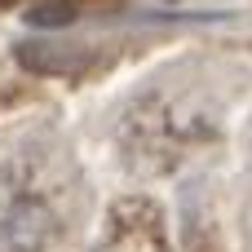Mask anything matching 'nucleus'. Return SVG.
Wrapping results in <instances>:
<instances>
[{"mask_svg": "<svg viewBox=\"0 0 252 252\" xmlns=\"http://www.w3.org/2000/svg\"><path fill=\"white\" fill-rule=\"evenodd\" d=\"M58 235V217L40 195L0 190V252H44Z\"/></svg>", "mask_w": 252, "mask_h": 252, "instance_id": "f257e3e1", "label": "nucleus"}]
</instances>
